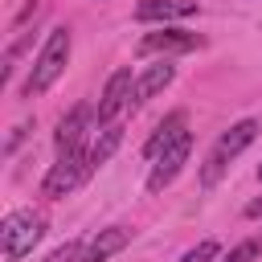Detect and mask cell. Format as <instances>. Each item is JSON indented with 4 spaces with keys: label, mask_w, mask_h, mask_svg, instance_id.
Segmentation results:
<instances>
[{
    "label": "cell",
    "mask_w": 262,
    "mask_h": 262,
    "mask_svg": "<svg viewBox=\"0 0 262 262\" xmlns=\"http://www.w3.org/2000/svg\"><path fill=\"white\" fill-rule=\"evenodd\" d=\"M254 258H262V237H246V242H237L221 262H254Z\"/></svg>",
    "instance_id": "obj_14"
},
{
    "label": "cell",
    "mask_w": 262,
    "mask_h": 262,
    "mask_svg": "<svg viewBox=\"0 0 262 262\" xmlns=\"http://www.w3.org/2000/svg\"><path fill=\"white\" fill-rule=\"evenodd\" d=\"M205 45V37H196V33H188V29H160V33H147L143 41H139V53L143 57H151V53H192V49H201Z\"/></svg>",
    "instance_id": "obj_8"
},
{
    "label": "cell",
    "mask_w": 262,
    "mask_h": 262,
    "mask_svg": "<svg viewBox=\"0 0 262 262\" xmlns=\"http://www.w3.org/2000/svg\"><path fill=\"white\" fill-rule=\"evenodd\" d=\"M45 233V221L33 213V209H16L0 221V246H4V258L8 262H20L25 254H33V246L41 242Z\"/></svg>",
    "instance_id": "obj_3"
},
{
    "label": "cell",
    "mask_w": 262,
    "mask_h": 262,
    "mask_svg": "<svg viewBox=\"0 0 262 262\" xmlns=\"http://www.w3.org/2000/svg\"><path fill=\"white\" fill-rule=\"evenodd\" d=\"M119 143H123V123H106V127H98V135H94V143L86 147V160H90V172H98L115 151H119Z\"/></svg>",
    "instance_id": "obj_12"
},
{
    "label": "cell",
    "mask_w": 262,
    "mask_h": 262,
    "mask_svg": "<svg viewBox=\"0 0 262 262\" xmlns=\"http://www.w3.org/2000/svg\"><path fill=\"white\" fill-rule=\"evenodd\" d=\"M188 156H192V131H180V135L156 156V164H151V172H147V192H164V188L180 176V168L188 164Z\"/></svg>",
    "instance_id": "obj_5"
},
{
    "label": "cell",
    "mask_w": 262,
    "mask_h": 262,
    "mask_svg": "<svg viewBox=\"0 0 262 262\" xmlns=\"http://www.w3.org/2000/svg\"><path fill=\"white\" fill-rule=\"evenodd\" d=\"M90 123H98V115L82 102V106H74L61 123H57V135H53V143H57V156L61 151H86V135H90Z\"/></svg>",
    "instance_id": "obj_7"
},
{
    "label": "cell",
    "mask_w": 262,
    "mask_h": 262,
    "mask_svg": "<svg viewBox=\"0 0 262 262\" xmlns=\"http://www.w3.org/2000/svg\"><path fill=\"white\" fill-rule=\"evenodd\" d=\"M131 90H135V78H131V70H115L111 78H106V86H102V98H98V106H94V115H98V127H106V123H115L127 106H131Z\"/></svg>",
    "instance_id": "obj_6"
},
{
    "label": "cell",
    "mask_w": 262,
    "mask_h": 262,
    "mask_svg": "<svg viewBox=\"0 0 262 262\" xmlns=\"http://www.w3.org/2000/svg\"><path fill=\"white\" fill-rule=\"evenodd\" d=\"M127 242H131V229H123V225L98 229V233L86 242V250H82V258H78V262H106V258H115Z\"/></svg>",
    "instance_id": "obj_9"
},
{
    "label": "cell",
    "mask_w": 262,
    "mask_h": 262,
    "mask_svg": "<svg viewBox=\"0 0 262 262\" xmlns=\"http://www.w3.org/2000/svg\"><path fill=\"white\" fill-rule=\"evenodd\" d=\"M217 254H221V246H217L213 237H205V242H196L180 262H217Z\"/></svg>",
    "instance_id": "obj_15"
},
{
    "label": "cell",
    "mask_w": 262,
    "mask_h": 262,
    "mask_svg": "<svg viewBox=\"0 0 262 262\" xmlns=\"http://www.w3.org/2000/svg\"><path fill=\"white\" fill-rule=\"evenodd\" d=\"M258 180H262V164H258Z\"/></svg>",
    "instance_id": "obj_18"
},
{
    "label": "cell",
    "mask_w": 262,
    "mask_h": 262,
    "mask_svg": "<svg viewBox=\"0 0 262 262\" xmlns=\"http://www.w3.org/2000/svg\"><path fill=\"white\" fill-rule=\"evenodd\" d=\"M82 250H86L82 242H66V246H57L45 262H78V258H82Z\"/></svg>",
    "instance_id": "obj_16"
},
{
    "label": "cell",
    "mask_w": 262,
    "mask_h": 262,
    "mask_svg": "<svg viewBox=\"0 0 262 262\" xmlns=\"http://www.w3.org/2000/svg\"><path fill=\"white\" fill-rule=\"evenodd\" d=\"M180 131H188V127H184V111H172V115H168V119L156 127V135L143 143V156H147V160H156V156H160V151H164V147H168V143H172Z\"/></svg>",
    "instance_id": "obj_13"
},
{
    "label": "cell",
    "mask_w": 262,
    "mask_h": 262,
    "mask_svg": "<svg viewBox=\"0 0 262 262\" xmlns=\"http://www.w3.org/2000/svg\"><path fill=\"white\" fill-rule=\"evenodd\" d=\"M258 213H262V201H254V205L246 209V217H258Z\"/></svg>",
    "instance_id": "obj_17"
},
{
    "label": "cell",
    "mask_w": 262,
    "mask_h": 262,
    "mask_svg": "<svg viewBox=\"0 0 262 262\" xmlns=\"http://www.w3.org/2000/svg\"><path fill=\"white\" fill-rule=\"evenodd\" d=\"M172 78H176V66H168V61H156V66H147V70L135 78V90H131V106H143L147 98H156L164 86H172Z\"/></svg>",
    "instance_id": "obj_10"
},
{
    "label": "cell",
    "mask_w": 262,
    "mask_h": 262,
    "mask_svg": "<svg viewBox=\"0 0 262 262\" xmlns=\"http://www.w3.org/2000/svg\"><path fill=\"white\" fill-rule=\"evenodd\" d=\"M70 45H74V37H70V29H66V25L49 29V37H45V45H41V53H37V61H33V70H29V78H25V94H29V98L45 94V90L66 74Z\"/></svg>",
    "instance_id": "obj_2"
},
{
    "label": "cell",
    "mask_w": 262,
    "mask_h": 262,
    "mask_svg": "<svg viewBox=\"0 0 262 262\" xmlns=\"http://www.w3.org/2000/svg\"><path fill=\"white\" fill-rule=\"evenodd\" d=\"M86 176H90V160H86V151H61L57 164L45 172L41 192H45L49 201H61V196H70Z\"/></svg>",
    "instance_id": "obj_4"
},
{
    "label": "cell",
    "mask_w": 262,
    "mask_h": 262,
    "mask_svg": "<svg viewBox=\"0 0 262 262\" xmlns=\"http://www.w3.org/2000/svg\"><path fill=\"white\" fill-rule=\"evenodd\" d=\"M258 119H242V123H233L229 131H221V139L213 143V151L205 156V164H201V188H217V180L229 172V164L258 139Z\"/></svg>",
    "instance_id": "obj_1"
},
{
    "label": "cell",
    "mask_w": 262,
    "mask_h": 262,
    "mask_svg": "<svg viewBox=\"0 0 262 262\" xmlns=\"http://www.w3.org/2000/svg\"><path fill=\"white\" fill-rule=\"evenodd\" d=\"M196 12V0H139L135 4V20L151 25V20H184Z\"/></svg>",
    "instance_id": "obj_11"
}]
</instances>
